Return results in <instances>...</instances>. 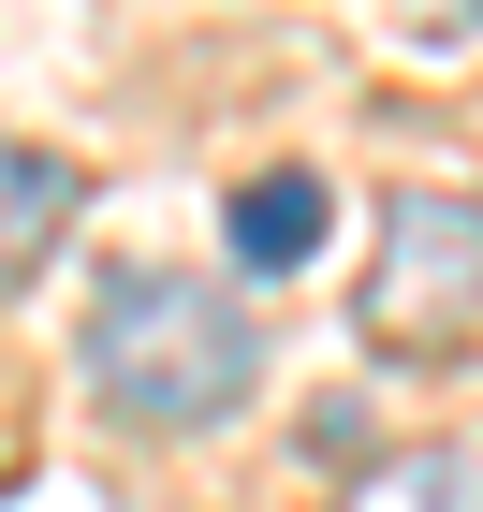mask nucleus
<instances>
[{
  "instance_id": "nucleus-5",
  "label": "nucleus",
  "mask_w": 483,
  "mask_h": 512,
  "mask_svg": "<svg viewBox=\"0 0 483 512\" xmlns=\"http://www.w3.org/2000/svg\"><path fill=\"white\" fill-rule=\"evenodd\" d=\"M337 512H483V469L469 454H396V469H366Z\"/></svg>"
},
{
  "instance_id": "nucleus-2",
  "label": "nucleus",
  "mask_w": 483,
  "mask_h": 512,
  "mask_svg": "<svg viewBox=\"0 0 483 512\" xmlns=\"http://www.w3.org/2000/svg\"><path fill=\"white\" fill-rule=\"evenodd\" d=\"M366 337L410 366H440L483 337V205L469 191H396L381 249H366Z\"/></svg>"
},
{
  "instance_id": "nucleus-3",
  "label": "nucleus",
  "mask_w": 483,
  "mask_h": 512,
  "mask_svg": "<svg viewBox=\"0 0 483 512\" xmlns=\"http://www.w3.org/2000/svg\"><path fill=\"white\" fill-rule=\"evenodd\" d=\"M74 220H88V176L59 147H30V132H0V293H30Z\"/></svg>"
},
{
  "instance_id": "nucleus-4",
  "label": "nucleus",
  "mask_w": 483,
  "mask_h": 512,
  "mask_svg": "<svg viewBox=\"0 0 483 512\" xmlns=\"http://www.w3.org/2000/svg\"><path fill=\"white\" fill-rule=\"evenodd\" d=\"M220 235H235V264H249V278H293L322 235H337V191H322L308 161H264V176H235Z\"/></svg>"
},
{
  "instance_id": "nucleus-1",
  "label": "nucleus",
  "mask_w": 483,
  "mask_h": 512,
  "mask_svg": "<svg viewBox=\"0 0 483 512\" xmlns=\"http://www.w3.org/2000/svg\"><path fill=\"white\" fill-rule=\"evenodd\" d=\"M249 381H264V337H249V308L220 293V278H191V264H118L103 293H88V395H103L132 439L235 425Z\"/></svg>"
}]
</instances>
